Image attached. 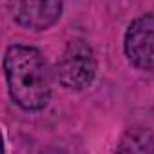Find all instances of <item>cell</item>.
<instances>
[{"label":"cell","mask_w":154,"mask_h":154,"mask_svg":"<svg viewBox=\"0 0 154 154\" xmlns=\"http://www.w3.org/2000/svg\"><path fill=\"white\" fill-rule=\"evenodd\" d=\"M4 72L13 102L24 111H42L53 93V74L45 56L31 45L15 44L4 56Z\"/></svg>","instance_id":"1"},{"label":"cell","mask_w":154,"mask_h":154,"mask_svg":"<svg viewBox=\"0 0 154 154\" xmlns=\"http://www.w3.org/2000/svg\"><path fill=\"white\" fill-rule=\"evenodd\" d=\"M129 62L138 69H154V13L141 15L131 22L123 38Z\"/></svg>","instance_id":"3"},{"label":"cell","mask_w":154,"mask_h":154,"mask_svg":"<svg viewBox=\"0 0 154 154\" xmlns=\"http://www.w3.org/2000/svg\"><path fill=\"white\" fill-rule=\"evenodd\" d=\"M116 154H154V136L145 127H131L120 140Z\"/></svg>","instance_id":"5"},{"label":"cell","mask_w":154,"mask_h":154,"mask_svg":"<svg viewBox=\"0 0 154 154\" xmlns=\"http://www.w3.org/2000/svg\"><path fill=\"white\" fill-rule=\"evenodd\" d=\"M62 13V2L56 0H26L13 4V18L18 26L33 31L51 27Z\"/></svg>","instance_id":"4"},{"label":"cell","mask_w":154,"mask_h":154,"mask_svg":"<svg viewBox=\"0 0 154 154\" xmlns=\"http://www.w3.org/2000/svg\"><path fill=\"white\" fill-rule=\"evenodd\" d=\"M58 82L69 91H82L91 85L96 74V58L85 40H72L65 45L58 65Z\"/></svg>","instance_id":"2"}]
</instances>
